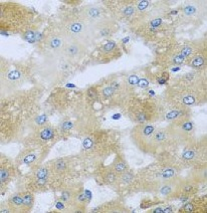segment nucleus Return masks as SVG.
<instances>
[{
  "label": "nucleus",
  "instance_id": "nucleus-15",
  "mask_svg": "<svg viewBox=\"0 0 207 213\" xmlns=\"http://www.w3.org/2000/svg\"><path fill=\"white\" fill-rule=\"evenodd\" d=\"M204 64H205V59H204V57H203L202 55H198V56H196V57L194 58L192 61H191L190 65H191L192 67H194V68H199V67H203V65H204Z\"/></svg>",
  "mask_w": 207,
  "mask_h": 213
},
{
  "label": "nucleus",
  "instance_id": "nucleus-5",
  "mask_svg": "<svg viewBox=\"0 0 207 213\" xmlns=\"http://www.w3.org/2000/svg\"><path fill=\"white\" fill-rule=\"evenodd\" d=\"M65 43H67V40L62 35H51V37H48V41H46L48 48L56 52H62Z\"/></svg>",
  "mask_w": 207,
  "mask_h": 213
},
{
  "label": "nucleus",
  "instance_id": "nucleus-28",
  "mask_svg": "<svg viewBox=\"0 0 207 213\" xmlns=\"http://www.w3.org/2000/svg\"><path fill=\"white\" fill-rule=\"evenodd\" d=\"M122 12H123V14L125 16H131V15L134 13V8L132 7V6H127L126 8H124L123 10H122Z\"/></svg>",
  "mask_w": 207,
  "mask_h": 213
},
{
  "label": "nucleus",
  "instance_id": "nucleus-19",
  "mask_svg": "<svg viewBox=\"0 0 207 213\" xmlns=\"http://www.w3.org/2000/svg\"><path fill=\"white\" fill-rule=\"evenodd\" d=\"M65 166H67V164H65V162L64 161V160H62V159H59V160H58V161L55 162L54 168H55L56 171L62 172V171L65 170Z\"/></svg>",
  "mask_w": 207,
  "mask_h": 213
},
{
  "label": "nucleus",
  "instance_id": "nucleus-21",
  "mask_svg": "<svg viewBox=\"0 0 207 213\" xmlns=\"http://www.w3.org/2000/svg\"><path fill=\"white\" fill-rule=\"evenodd\" d=\"M185 59H186V57H185V56L182 54L181 52H179L178 54H176L173 58H172V61H173V64H182V62L185 61Z\"/></svg>",
  "mask_w": 207,
  "mask_h": 213
},
{
  "label": "nucleus",
  "instance_id": "nucleus-13",
  "mask_svg": "<svg viewBox=\"0 0 207 213\" xmlns=\"http://www.w3.org/2000/svg\"><path fill=\"white\" fill-rule=\"evenodd\" d=\"M173 188H174L173 184H172L171 182H169V181L167 180L161 186V188L159 189V193L161 194V195H163V196H167V195H169V194L172 192V191H173Z\"/></svg>",
  "mask_w": 207,
  "mask_h": 213
},
{
  "label": "nucleus",
  "instance_id": "nucleus-29",
  "mask_svg": "<svg viewBox=\"0 0 207 213\" xmlns=\"http://www.w3.org/2000/svg\"><path fill=\"white\" fill-rule=\"evenodd\" d=\"M46 120H48L46 116L45 115H41V116H39V117H37L35 119V123L37 125H43V124H45Z\"/></svg>",
  "mask_w": 207,
  "mask_h": 213
},
{
  "label": "nucleus",
  "instance_id": "nucleus-25",
  "mask_svg": "<svg viewBox=\"0 0 207 213\" xmlns=\"http://www.w3.org/2000/svg\"><path fill=\"white\" fill-rule=\"evenodd\" d=\"M194 102H195V99H194L192 96H185L183 98V103L187 106L193 105Z\"/></svg>",
  "mask_w": 207,
  "mask_h": 213
},
{
  "label": "nucleus",
  "instance_id": "nucleus-26",
  "mask_svg": "<svg viewBox=\"0 0 207 213\" xmlns=\"http://www.w3.org/2000/svg\"><path fill=\"white\" fill-rule=\"evenodd\" d=\"M195 157V152L192 151V150H188L183 154V158L186 160H191Z\"/></svg>",
  "mask_w": 207,
  "mask_h": 213
},
{
  "label": "nucleus",
  "instance_id": "nucleus-12",
  "mask_svg": "<svg viewBox=\"0 0 207 213\" xmlns=\"http://www.w3.org/2000/svg\"><path fill=\"white\" fill-rule=\"evenodd\" d=\"M33 202H34V198H33L32 194L25 193L23 195V206H22V208H24L25 210H29V209L33 206Z\"/></svg>",
  "mask_w": 207,
  "mask_h": 213
},
{
  "label": "nucleus",
  "instance_id": "nucleus-2",
  "mask_svg": "<svg viewBox=\"0 0 207 213\" xmlns=\"http://www.w3.org/2000/svg\"><path fill=\"white\" fill-rule=\"evenodd\" d=\"M156 129L152 125H141L136 127L132 132V138L140 149L148 151L149 149L156 148L154 144V134Z\"/></svg>",
  "mask_w": 207,
  "mask_h": 213
},
{
  "label": "nucleus",
  "instance_id": "nucleus-23",
  "mask_svg": "<svg viewBox=\"0 0 207 213\" xmlns=\"http://www.w3.org/2000/svg\"><path fill=\"white\" fill-rule=\"evenodd\" d=\"M35 159H36L35 154H28L24 157L23 163H25V164H31V163H33L34 161H35Z\"/></svg>",
  "mask_w": 207,
  "mask_h": 213
},
{
  "label": "nucleus",
  "instance_id": "nucleus-32",
  "mask_svg": "<svg viewBox=\"0 0 207 213\" xmlns=\"http://www.w3.org/2000/svg\"><path fill=\"white\" fill-rule=\"evenodd\" d=\"M93 144H94L93 140H92V139H90V138H87V139L84 141L83 146H84V149H90V147L93 146Z\"/></svg>",
  "mask_w": 207,
  "mask_h": 213
},
{
  "label": "nucleus",
  "instance_id": "nucleus-7",
  "mask_svg": "<svg viewBox=\"0 0 207 213\" xmlns=\"http://www.w3.org/2000/svg\"><path fill=\"white\" fill-rule=\"evenodd\" d=\"M48 169L44 167H40L36 172V180L38 182L39 185H43L48 181Z\"/></svg>",
  "mask_w": 207,
  "mask_h": 213
},
{
  "label": "nucleus",
  "instance_id": "nucleus-31",
  "mask_svg": "<svg viewBox=\"0 0 207 213\" xmlns=\"http://www.w3.org/2000/svg\"><path fill=\"white\" fill-rule=\"evenodd\" d=\"M180 52L185 56V57H187V56H189L191 53H192V48H191L190 46H185Z\"/></svg>",
  "mask_w": 207,
  "mask_h": 213
},
{
  "label": "nucleus",
  "instance_id": "nucleus-3",
  "mask_svg": "<svg viewBox=\"0 0 207 213\" xmlns=\"http://www.w3.org/2000/svg\"><path fill=\"white\" fill-rule=\"evenodd\" d=\"M81 19L90 26H92L94 29L103 27L106 19L105 11L99 5H87L81 10Z\"/></svg>",
  "mask_w": 207,
  "mask_h": 213
},
{
  "label": "nucleus",
  "instance_id": "nucleus-16",
  "mask_svg": "<svg viewBox=\"0 0 207 213\" xmlns=\"http://www.w3.org/2000/svg\"><path fill=\"white\" fill-rule=\"evenodd\" d=\"M116 49V42L115 41H108L102 48V51L104 53H111Z\"/></svg>",
  "mask_w": 207,
  "mask_h": 213
},
{
  "label": "nucleus",
  "instance_id": "nucleus-4",
  "mask_svg": "<svg viewBox=\"0 0 207 213\" xmlns=\"http://www.w3.org/2000/svg\"><path fill=\"white\" fill-rule=\"evenodd\" d=\"M84 51H86V45L84 44L74 41H67L62 53L67 58L71 59V61H77V59L83 57Z\"/></svg>",
  "mask_w": 207,
  "mask_h": 213
},
{
  "label": "nucleus",
  "instance_id": "nucleus-27",
  "mask_svg": "<svg viewBox=\"0 0 207 213\" xmlns=\"http://www.w3.org/2000/svg\"><path fill=\"white\" fill-rule=\"evenodd\" d=\"M76 201L77 203H84L87 201V195L84 193H80L76 196Z\"/></svg>",
  "mask_w": 207,
  "mask_h": 213
},
{
  "label": "nucleus",
  "instance_id": "nucleus-8",
  "mask_svg": "<svg viewBox=\"0 0 207 213\" xmlns=\"http://www.w3.org/2000/svg\"><path fill=\"white\" fill-rule=\"evenodd\" d=\"M183 14L186 16H194L198 12V7L194 3H188L183 7Z\"/></svg>",
  "mask_w": 207,
  "mask_h": 213
},
{
  "label": "nucleus",
  "instance_id": "nucleus-11",
  "mask_svg": "<svg viewBox=\"0 0 207 213\" xmlns=\"http://www.w3.org/2000/svg\"><path fill=\"white\" fill-rule=\"evenodd\" d=\"M53 136H54V131H53L52 128L51 127H46L44 129L41 130V132L39 134L40 139L42 141H49L51 140Z\"/></svg>",
  "mask_w": 207,
  "mask_h": 213
},
{
  "label": "nucleus",
  "instance_id": "nucleus-35",
  "mask_svg": "<svg viewBox=\"0 0 207 213\" xmlns=\"http://www.w3.org/2000/svg\"><path fill=\"white\" fill-rule=\"evenodd\" d=\"M70 198H71V193L67 192V191H64L61 197V199L62 201H67V200H70Z\"/></svg>",
  "mask_w": 207,
  "mask_h": 213
},
{
  "label": "nucleus",
  "instance_id": "nucleus-20",
  "mask_svg": "<svg viewBox=\"0 0 207 213\" xmlns=\"http://www.w3.org/2000/svg\"><path fill=\"white\" fill-rule=\"evenodd\" d=\"M9 178V170L7 168H2L0 171V180L1 183H4L5 181H7Z\"/></svg>",
  "mask_w": 207,
  "mask_h": 213
},
{
  "label": "nucleus",
  "instance_id": "nucleus-18",
  "mask_svg": "<svg viewBox=\"0 0 207 213\" xmlns=\"http://www.w3.org/2000/svg\"><path fill=\"white\" fill-rule=\"evenodd\" d=\"M132 179H133V174H132L131 172H129V171H126V172H124L123 174H121L122 182L129 183V182H131V181H132Z\"/></svg>",
  "mask_w": 207,
  "mask_h": 213
},
{
  "label": "nucleus",
  "instance_id": "nucleus-6",
  "mask_svg": "<svg viewBox=\"0 0 207 213\" xmlns=\"http://www.w3.org/2000/svg\"><path fill=\"white\" fill-rule=\"evenodd\" d=\"M9 205L12 208H22L23 206V196L19 194H13L9 198Z\"/></svg>",
  "mask_w": 207,
  "mask_h": 213
},
{
  "label": "nucleus",
  "instance_id": "nucleus-37",
  "mask_svg": "<svg viewBox=\"0 0 207 213\" xmlns=\"http://www.w3.org/2000/svg\"><path fill=\"white\" fill-rule=\"evenodd\" d=\"M192 188H193V187L191 186V185H187L186 187L184 188V190H185V191H190V190H192Z\"/></svg>",
  "mask_w": 207,
  "mask_h": 213
},
{
  "label": "nucleus",
  "instance_id": "nucleus-10",
  "mask_svg": "<svg viewBox=\"0 0 207 213\" xmlns=\"http://www.w3.org/2000/svg\"><path fill=\"white\" fill-rule=\"evenodd\" d=\"M192 130H193V123L190 121L183 122V123H181L177 127V133H181V134L190 133Z\"/></svg>",
  "mask_w": 207,
  "mask_h": 213
},
{
  "label": "nucleus",
  "instance_id": "nucleus-22",
  "mask_svg": "<svg viewBox=\"0 0 207 213\" xmlns=\"http://www.w3.org/2000/svg\"><path fill=\"white\" fill-rule=\"evenodd\" d=\"M114 90L115 89L113 87H107L103 90V96L105 97V98H110V97L114 93Z\"/></svg>",
  "mask_w": 207,
  "mask_h": 213
},
{
  "label": "nucleus",
  "instance_id": "nucleus-24",
  "mask_svg": "<svg viewBox=\"0 0 207 213\" xmlns=\"http://www.w3.org/2000/svg\"><path fill=\"white\" fill-rule=\"evenodd\" d=\"M180 115H181V112L180 111H173V112H171V113H169V114H167L166 118H167V120H174V119H176V118L179 117Z\"/></svg>",
  "mask_w": 207,
  "mask_h": 213
},
{
  "label": "nucleus",
  "instance_id": "nucleus-17",
  "mask_svg": "<svg viewBox=\"0 0 207 213\" xmlns=\"http://www.w3.org/2000/svg\"><path fill=\"white\" fill-rule=\"evenodd\" d=\"M104 179H105V181L107 183L112 184V183H114L116 180H117V176H116V173L114 171H109L105 174Z\"/></svg>",
  "mask_w": 207,
  "mask_h": 213
},
{
  "label": "nucleus",
  "instance_id": "nucleus-9",
  "mask_svg": "<svg viewBox=\"0 0 207 213\" xmlns=\"http://www.w3.org/2000/svg\"><path fill=\"white\" fill-rule=\"evenodd\" d=\"M127 170H128V166L126 164V162L123 161V160L118 159L114 163V172L116 174H123Z\"/></svg>",
  "mask_w": 207,
  "mask_h": 213
},
{
  "label": "nucleus",
  "instance_id": "nucleus-30",
  "mask_svg": "<svg viewBox=\"0 0 207 213\" xmlns=\"http://www.w3.org/2000/svg\"><path fill=\"white\" fill-rule=\"evenodd\" d=\"M148 5H149V1H139V3H138V9L141 11H143V10H145V9L148 7Z\"/></svg>",
  "mask_w": 207,
  "mask_h": 213
},
{
  "label": "nucleus",
  "instance_id": "nucleus-33",
  "mask_svg": "<svg viewBox=\"0 0 207 213\" xmlns=\"http://www.w3.org/2000/svg\"><path fill=\"white\" fill-rule=\"evenodd\" d=\"M73 128V124H71V122H64V124L61 125V129L64 130V131H67Z\"/></svg>",
  "mask_w": 207,
  "mask_h": 213
},
{
  "label": "nucleus",
  "instance_id": "nucleus-1",
  "mask_svg": "<svg viewBox=\"0 0 207 213\" xmlns=\"http://www.w3.org/2000/svg\"><path fill=\"white\" fill-rule=\"evenodd\" d=\"M95 29L83 19H71L62 27V34L67 41L78 42L86 45L93 39Z\"/></svg>",
  "mask_w": 207,
  "mask_h": 213
},
{
  "label": "nucleus",
  "instance_id": "nucleus-14",
  "mask_svg": "<svg viewBox=\"0 0 207 213\" xmlns=\"http://www.w3.org/2000/svg\"><path fill=\"white\" fill-rule=\"evenodd\" d=\"M176 170H175L174 168H166L164 169L162 172H161V174H160V176H161V178H163L164 180H169V179H171V178H173L175 175H176Z\"/></svg>",
  "mask_w": 207,
  "mask_h": 213
},
{
  "label": "nucleus",
  "instance_id": "nucleus-34",
  "mask_svg": "<svg viewBox=\"0 0 207 213\" xmlns=\"http://www.w3.org/2000/svg\"><path fill=\"white\" fill-rule=\"evenodd\" d=\"M129 83L132 84H136L139 83V77H138L136 74H133V76H131L129 77Z\"/></svg>",
  "mask_w": 207,
  "mask_h": 213
},
{
  "label": "nucleus",
  "instance_id": "nucleus-36",
  "mask_svg": "<svg viewBox=\"0 0 207 213\" xmlns=\"http://www.w3.org/2000/svg\"><path fill=\"white\" fill-rule=\"evenodd\" d=\"M184 210L187 211V212H191V211L193 210V206H192V204H191V203H187V204L184 206Z\"/></svg>",
  "mask_w": 207,
  "mask_h": 213
}]
</instances>
